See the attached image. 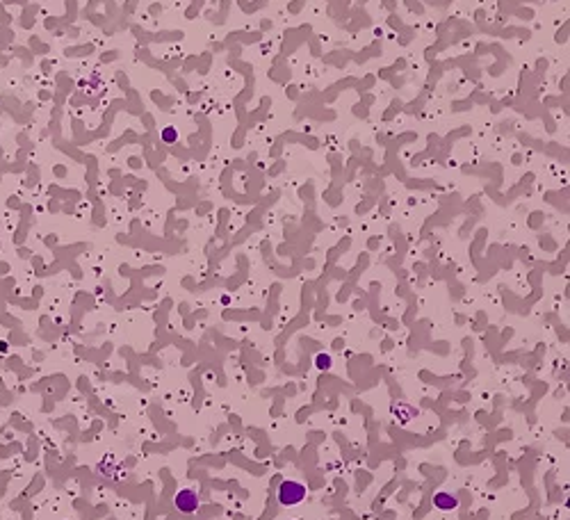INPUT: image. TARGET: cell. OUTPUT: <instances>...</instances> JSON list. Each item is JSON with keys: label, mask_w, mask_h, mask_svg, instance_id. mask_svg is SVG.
<instances>
[{"label": "cell", "mask_w": 570, "mask_h": 520, "mask_svg": "<svg viewBox=\"0 0 570 520\" xmlns=\"http://www.w3.org/2000/svg\"><path fill=\"white\" fill-rule=\"evenodd\" d=\"M174 139H176L174 128H167V130H165V142H174Z\"/></svg>", "instance_id": "cell-5"}, {"label": "cell", "mask_w": 570, "mask_h": 520, "mask_svg": "<svg viewBox=\"0 0 570 520\" xmlns=\"http://www.w3.org/2000/svg\"><path fill=\"white\" fill-rule=\"evenodd\" d=\"M174 504L176 509L180 511V513H194V511H199V493H196L194 488H183L176 493L174 497Z\"/></svg>", "instance_id": "cell-2"}, {"label": "cell", "mask_w": 570, "mask_h": 520, "mask_svg": "<svg viewBox=\"0 0 570 520\" xmlns=\"http://www.w3.org/2000/svg\"><path fill=\"white\" fill-rule=\"evenodd\" d=\"M433 506L440 511H452L458 506V497L452 493H445V490H440V493L433 495Z\"/></svg>", "instance_id": "cell-3"}, {"label": "cell", "mask_w": 570, "mask_h": 520, "mask_svg": "<svg viewBox=\"0 0 570 520\" xmlns=\"http://www.w3.org/2000/svg\"><path fill=\"white\" fill-rule=\"evenodd\" d=\"M306 497V486L299 484V481H292V479H285L281 486H278V502L283 506H297L299 502H303Z\"/></svg>", "instance_id": "cell-1"}, {"label": "cell", "mask_w": 570, "mask_h": 520, "mask_svg": "<svg viewBox=\"0 0 570 520\" xmlns=\"http://www.w3.org/2000/svg\"><path fill=\"white\" fill-rule=\"evenodd\" d=\"M315 365H317V370H331L333 361H331L329 354H317L315 356Z\"/></svg>", "instance_id": "cell-4"}]
</instances>
